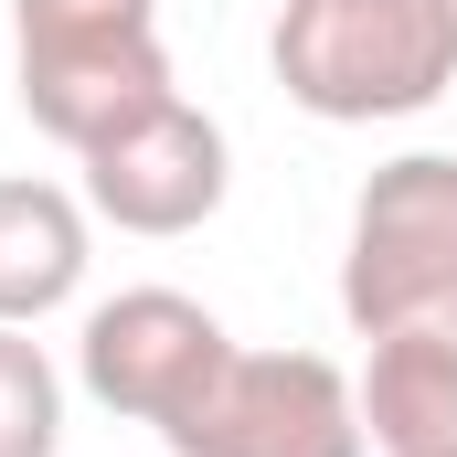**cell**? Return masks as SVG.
Here are the masks:
<instances>
[{"label": "cell", "instance_id": "obj_1", "mask_svg": "<svg viewBox=\"0 0 457 457\" xmlns=\"http://www.w3.org/2000/svg\"><path fill=\"white\" fill-rule=\"evenodd\" d=\"M266 64L320 128H383L457 96V0H277Z\"/></svg>", "mask_w": 457, "mask_h": 457}, {"label": "cell", "instance_id": "obj_2", "mask_svg": "<svg viewBox=\"0 0 457 457\" xmlns=\"http://www.w3.org/2000/svg\"><path fill=\"white\" fill-rule=\"evenodd\" d=\"M11 86L54 149H96L138 107L181 96L160 54V0H11Z\"/></svg>", "mask_w": 457, "mask_h": 457}, {"label": "cell", "instance_id": "obj_3", "mask_svg": "<svg viewBox=\"0 0 457 457\" xmlns=\"http://www.w3.org/2000/svg\"><path fill=\"white\" fill-rule=\"evenodd\" d=\"M341 320L361 341H394V330L457 341V160L447 149H404L361 181L351 245H341Z\"/></svg>", "mask_w": 457, "mask_h": 457}, {"label": "cell", "instance_id": "obj_4", "mask_svg": "<svg viewBox=\"0 0 457 457\" xmlns=\"http://www.w3.org/2000/svg\"><path fill=\"white\" fill-rule=\"evenodd\" d=\"M224 361H234V330L203 298H181V287H117V298L86 309V330H75V383L107 415L149 426V436H170L224 383Z\"/></svg>", "mask_w": 457, "mask_h": 457}, {"label": "cell", "instance_id": "obj_5", "mask_svg": "<svg viewBox=\"0 0 457 457\" xmlns=\"http://www.w3.org/2000/svg\"><path fill=\"white\" fill-rule=\"evenodd\" d=\"M170 457H372L361 394L330 351H234L224 383L160 436Z\"/></svg>", "mask_w": 457, "mask_h": 457}, {"label": "cell", "instance_id": "obj_6", "mask_svg": "<svg viewBox=\"0 0 457 457\" xmlns=\"http://www.w3.org/2000/svg\"><path fill=\"white\" fill-rule=\"evenodd\" d=\"M224 192H234L224 117H203L192 96H160V107H138L128 128H107L86 149V213L117 234H149V245L203 234L224 213Z\"/></svg>", "mask_w": 457, "mask_h": 457}, {"label": "cell", "instance_id": "obj_7", "mask_svg": "<svg viewBox=\"0 0 457 457\" xmlns=\"http://www.w3.org/2000/svg\"><path fill=\"white\" fill-rule=\"evenodd\" d=\"M86 287V203L64 181L0 170V330L54 320Z\"/></svg>", "mask_w": 457, "mask_h": 457}, {"label": "cell", "instance_id": "obj_8", "mask_svg": "<svg viewBox=\"0 0 457 457\" xmlns=\"http://www.w3.org/2000/svg\"><path fill=\"white\" fill-rule=\"evenodd\" d=\"M361 436L383 457H457V341L436 330H394V341H361Z\"/></svg>", "mask_w": 457, "mask_h": 457}, {"label": "cell", "instance_id": "obj_9", "mask_svg": "<svg viewBox=\"0 0 457 457\" xmlns=\"http://www.w3.org/2000/svg\"><path fill=\"white\" fill-rule=\"evenodd\" d=\"M64 447V372L32 330H0V457H54Z\"/></svg>", "mask_w": 457, "mask_h": 457}]
</instances>
